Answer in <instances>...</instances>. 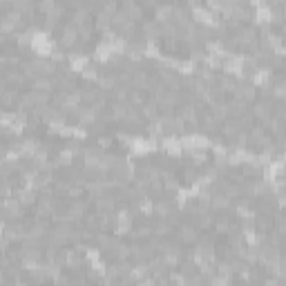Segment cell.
Listing matches in <instances>:
<instances>
[{
  "instance_id": "6da1fadb",
  "label": "cell",
  "mask_w": 286,
  "mask_h": 286,
  "mask_svg": "<svg viewBox=\"0 0 286 286\" xmlns=\"http://www.w3.org/2000/svg\"><path fill=\"white\" fill-rule=\"evenodd\" d=\"M199 235H201V233H199V228H197L195 224L183 221V224H179V228H177L175 241H177V244H181V246H190V244H197Z\"/></svg>"
},
{
  "instance_id": "7a4b0ae2",
  "label": "cell",
  "mask_w": 286,
  "mask_h": 286,
  "mask_svg": "<svg viewBox=\"0 0 286 286\" xmlns=\"http://www.w3.org/2000/svg\"><path fill=\"white\" fill-rule=\"evenodd\" d=\"M273 101H255L251 105V114H253V119H257V121H261V123H266L268 119L273 116Z\"/></svg>"
},
{
  "instance_id": "3957f363",
  "label": "cell",
  "mask_w": 286,
  "mask_h": 286,
  "mask_svg": "<svg viewBox=\"0 0 286 286\" xmlns=\"http://www.w3.org/2000/svg\"><path fill=\"white\" fill-rule=\"evenodd\" d=\"M78 40H80L78 27L72 25V23H65V25H63V29H60V45L70 47V50H72V47L78 45Z\"/></svg>"
},
{
  "instance_id": "277c9868",
  "label": "cell",
  "mask_w": 286,
  "mask_h": 286,
  "mask_svg": "<svg viewBox=\"0 0 286 286\" xmlns=\"http://www.w3.org/2000/svg\"><path fill=\"white\" fill-rule=\"evenodd\" d=\"M257 94H260V90H257L253 83H248V80H246V83H239V85H237V92L233 96H235V99L246 101V103H255Z\"/></svg>"
},
{
  "instance_id": "5b68a950",
  "label": "cell",
  "mask_w": 286,
  "mask_h": 286,
  "mask_svg": "<svg viewBox=\"0 0 286 286\" xmlns=\"http://www.w3.org/2000/svg\"><path fill=\"white\" fill-rule=\"evenodd\" d=\"M121 11H126L128 18L134 20V23H139V20L143 23V20H146V11H143V7L136 5L134 0H126V2H121Z\"/></svg>"
},
{
  "instance_id": "8992f818",
  "label": "cell",
  "mask_w": 286,
  "mask_h": 286,
  "mask_svg": "<svg viewBox=\"0 0 286 286\" xmlns=\"http://www.w3.org/2000/svg\"><path fill=\"white\" fill-rule=\"evenodd\" d=\"M141 34L146 40H159L161 38V25L155 18H146L141 23Z\"/></svg>"
},
{
  "instance_id": "52a82bcc",
  "label": "cell",
  "mask_w": 286,
  "mask_h": 286,
  "mask_svg": "<svg viewBox=\"0 0 286 286\" xmlns=\"http://www.w3.org/2000/svg\"><path fill=\"white\" fill-rule=\"evenodd\" d=\"M31 90L40 92V94H52V92H56V80L52 76H38L31 80Z\"/></svg>"
},
{
  "instance_id": "ba28073f",
  "label": "cell",
  "mask_w": 286,
  "mask_h": 286,
  "mask_svg": "<svg viewBox=\"0 0 286 286\" xmlns=\"http://www.w3.org/2000/svg\"><path fill=\"white\" fill-rule=\"evenodd\" d=\"M228 112H231V119H241L244 114H248V112H251V107H248L246 101L233 99V101H228Z\"/></svg>"
},
{
  "instance_id": "9c48e42d",
  "label": "cell",
  "mask_w": 286,
  "mask_h": 286,
  "mask_svg": "<svg viewBox=\"0 0 286 286\" xmlns=\"http://www.w3.org/2000/svg\"><path fill=\"white\" fill-rule=\"evenodd\" d=\"M215 85L221 90V94L226 96V94H235V92H237V85H239V83H237L233 76H226V74H224V76H219V78H217Z\"/></svg>"
},
{
  "instance_id": "30bf717a",
  "label": "cell",
  "mask_w": 286,
  "mask_h": 286,
  "mask_svg": "<svg viewBox=\"0 0 286 286\" xmlns=\"http://www.w3.org/2000/svg\"><path fill=\"white\" fill-rule=\"evenodd\" d=\"M199 126L204 128V130H208V132H217L221 128V123L210 114V112H201L199 114Z\"/></svg>"
},
{
  "instance_id": "8fae6325",
  "label": "cell",
  "mask_w": 286,
  "mask_h": 286,
  "mask_svg": "<svg viewBox=\"0 0 286 286\" xmlns=\"http://www.w3.org/2000/svg\"><path fill=\"white\" fill-rule=\"evenodd\" d=\"M239 130H244V128H241V123H239L237 119H228V121H224V123H221V128H219V132H221L224 136H226V139H233V136H235Z\"/></svg>"
},
{
  "instance_id": "7c38bea8",
  "label": "cell",
  "mask_w": 286,
  "mask_h": 286,
  "mask_svg": "<svg viewBox=\"0 0 286 286\" xmlns=\"http://www.w3.org/2000/svg\"><path fill=\"white\" fill-rule=\"evenodd\" d=\"M231 228H233V219L231 217H217L215 219V226H212V233H215V237L217 235H228L231 233Z\"/></svg>"
},
{
  "instance_id": "4fadbf2b",
  "label": "cell",
  "mask_w": 286,
  "mask_h": 286,
  "mask_svg": "<svg viewBox=\"0 0 286 286\" xmlns=\"http://www.w3.org/2000/svg\"><path fill=\"white\" fill-rule=\"evenodd\" d=\"M141 116L143 119H148V121H156L159 119V103L156 101H146V105L141 107Z\"/></svg>"
},
{
  "instance_id": "5bb4252c",
  "label": "cell",
  "mask_w": 286,
  "mask_h": 286,
  "mask_svg": "<svg viewBox=\"0 0 286 286\" xmlns=\"http://www.w3.org/2000/svg\"><path fill=\"white\" fill-rule=\"evenodd\" d=\"M231 204L233 201L228 199L224 192L215 190V197H212V201H210V210H226V208H231Z\"/></svg>"
},
{
  "instance_id": "9a60e30c",
  "label": "cell",
  "mask_w": 286,
  "mask_h": 286,
  "mask_svg": "<svg viewBox=\"0 0 286 286\" xmlns=\"http://www.w3.org/2000/svg\"><path fill=\"white\" fill-rule=\"evenodd\" d=\"M94 27L105 34L107 29H112V16H107L105 11H99V14L94 16Z\"/></svg>"
},
{
  "instance_id": "2e32d148",
  "label": "cell",
  "mask_w": 286,
  "mask_h": 286,
  "mask_svg": "<svg viewBox=\"0 0 286 286\" xmlns=\"http://www.w3.org/2000/svg\"><path fill=\"white\" fill-rule=\"evenodd\" d=\"M18 99H20L18 90H11V87H2V105H5V107H11L14 103L18 105Z\"/></svg>"
},
{
  "instance_id": "e0dca14e",
  "label": "cell",
  "mask_w": 286,
  "mask_h": 286,
  "mask_svg": "<svg viewBox=\"0 0 286 286\" xmlns=\"http://www.w3.org/2000/svg\"><path fill=\"white\" fill-rule=\"evenodd\" d=\"M96 27H94V20H90V23H85V25L78 27V36H80V43H90L92 36H94Z\"/></svg>"
},
{
  "instance_id": "ac0fdd59",
  "label": "cell",
  "mask_w": 286,
  "mask_h": 286,
  "mask_svg": "<svg viewBox=\"0 0 286 286\" xmlns=\"http://www.w3.org/2000/svg\"><path fill=\"white\" fill-rule=\"evenodd\" d=\"M215 219H217V217L212 215V212L199 215V217H197V228H199V231H210V228L215 226Z\"/></svg>"
},
{
  "instance_id": "d6986e66",
  "label": "cell",
  "mask_w": 286,
  "mask_h": 286,
  "mask_svg": "<svg viewBox=\"0 0 286 286\" xmlns=\"http://www.w3.org/2000/svg\"><path fill=\"white\" fill-rule=\"evenodd\" d=\"M190 159H192V163H195V168H201V166H206L208 161V152L206 150H192L190 152Z\"/></svg>"
},
{
  "instance_id": "ffe728a7",
  "label": "cell",
  "mask_w": 286,
  "mask_h": 286,
  "mask_svg": "<svg viewBox=\"0 0 286 286\" xmlns=\"http://www.w3.org/2000/svg\"><path fill=\"white\" fill-rule=\"evenodd\" d=\"M101 74H103V72H99V67H96V65H87L85 70L80 72V76H83L85 80H96V83H99Z\"/></svg>"
},
{
  "instance_id": "44dd1931",
  "label": "cell",
  "mask_w": 286,
  "mask_h": 286,
  "mask_svg": "<svg viewBox=\"0 0 286 286\" xmlns=\"http://www.w3.org/2000/svg\"><path fill=\"white\" fill-rule=\"evenodd\" d=\"M50 60L54 63V65H56V63H63V60H67V54L63 50H54V52H52V56H50Z\"/></svg>"
},
{
  "instance_id": "7402d4cb",
  "label": "cell",
  "mask_w": 286,
  "mask_h": 286,
  "mask_svg": "<svg viewBox=\"0 0 286 286\" xmlns=\"http://www.w3.org/2000/svg\"><path fill=\"white\" fill-rule=\"evenodd\" d=\"M103 11H105L107 16H114L121 11V5H116V2H103Z\"/></svg>"
},
{
  "instance_id": "603a6c76",
  "label": "cell",
  "mask_w": 286,
  "mask_h": 286,
  "mask_svg": "<svg viewBox=\"0 0 286 286\" xmlns=\"http://www.w3.org/2000/svg\"><path fill=\"white\" fill-rule=\"evenodd\" d=\"M112 146V136H99L96 139V148L99 150H105V148H110Z\"/></svg>"
},
{
  "instance_id": "cb8c5ba5",
  "label": "cell",
  "mask_w": 286,
  "mask_h": 286,
  "mask_svg": "<svg viewBox=\"0 0 286 286\" xmlns=\"http://www.w3.org/2000/svg\"><path fill=\"white\" fill-rule=\"evenodd\" d=\"M261 286H280V280H277L275 275H273V277H266V280L261 282Z\"/></svg>"
},
{
  "instance_id": "d4e9b609",
  "label": "cell",
  "mask_w": 286,
  "mask_h": 286,
  "mask_svg": "<svg viewBox=\"0 0 286 286\" xmlns=\"http://www.w3.org/2000/svg\"><path fill=\"white\" fill-rule=\"evenodd\" d=\"M284 67H286V60H284Z\"/></svg>"
}]
</instances>
